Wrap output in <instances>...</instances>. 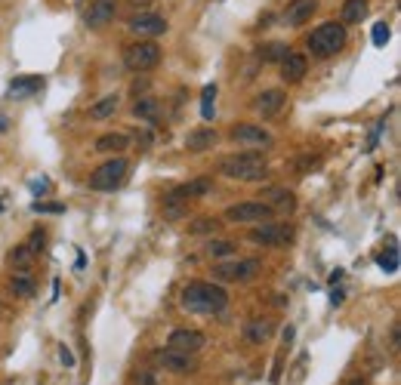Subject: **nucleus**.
<instances>
[{"mask_svg":"<svg viewBox=\"0 0 401 385\" xmlns=\"http://www.w3.org/2000/svg\"><path fill=\"white\" fill-rule=\"evenodd\" d=\"M179 305L191 314H219L229 305V293L222 284H210V281H191L182 287Z\"/></svg>","mask_w":401,"mask_h":385,"instance_id":"nucleus-1","label":"nucleus"},{"mask_svg":"<svg viewBox=\"0 0 401 385\" xmlns=\"http://www.w3.org/2000/svg\"><path fill=\"white\" fill-rule=\"evenodd\" d=\"M219 173L226 176V179H235V182H259V179H266L269 167H266V158H262L259 151H241V154L222 158Z\"/></svg>","mask_w":401,"mask_h":385,"instance_id":"nucleus-2","label":"nucleus"},{"mask_svg":"<svg viewBox=\"0 0 401 385\" xmlns=\"http://www.w3.org/2000/svg\"><path fill=\"white\" fill-rule=\"evenodd\" d=\"M308 50H312L315 59H330L337 56L339 50L346 46V25H339V22H324L308 34Z\"/></svg>","mask_w":401,"mask_h":385,"instance_id":"nucleus-3","label":"nucleus"},{"mask_svg":"<svg viewBox=\"0 0 401 385\" xmlns=\"http://www.w3.org/2000/svg\"><path fill=\"white\" fill-rule=\"evenodd\" d=\"M127 173H130V164L118 154V158L105 160L102 167L93 169V173H90V188L93 191H114V188H121V185H123Z\"/></svg>","mask_w":401,"mask_h":385,"instance_id":"nucleus-4","label":"nucleus"},{"mask_svg":"<svg viewBox=\"0 0 401 385\" xmlns=\"http://www.w3.org/2000/svg\"><path fill=\"white\" fill-rule=\"evenodd\" d=\"M161 56L164 52H161V46L154 41H139V43L123 46V65L130 71H151V68H158Z\"/></svg>","mask_w":401,"mask_h":385,"instance_id":"nucleus-5","label":"nucleus"},{"mask_svg":"<svg viewBox=\"0 0 401 385\" xmlns=\"http://www.w3.org/2000/svg\"><path fill=\"white\" fill-rule=\"evenodd\" d=\"M290 237H293V228L284 225V222H272V219L257 222L250 228V241L259 246H284V244H290Z\"/></svg>","mask_w":401,"mask_h":385,"instance_id":"nucleus-6","label":"nucleus"},{"mask_svg":"<svg viewBox=\"0 0 401 385\" xmlns=\"http://www.w3.org/2000/svg\"><path fill=\"white\" fill-rule=\"evenodd\" d=\"M259 272H262V262L259 259H238V262H229V265H216L213 268V277H216V281L247 284V281H253Z\"/></svg>","mask_w":401,"mask_h":385,"instance_id":"nucleus-7","label":"nucleus"},{"mask_svg":"<svg viewBox=\"0 0 401 385\" xmlns=\"http://www.w3.org/2000/svg\"><path fill=\"white\" fill-rule=\"evenodd\" d=\"M275 210L269 204H262V200H244V204H235V206H229L226 213H222V219L226 222H266V219H272Z\"/></svg>","mask_w":401,"mask_h":385,"instance_id":"nucleus-8","label":"nucleus"},{"mask_svg":"<svg viewBox=\"0 0 401 385\" xmlns=\"http://www.w3.org/2000/svg\"><path fill=\"white\" fill-rule=\"evenodd\" d=\"M229 139L238 145H244V148H257V151L272 145V133L257 127V123H235V127L229 130Z\"/></svg>","mask_w":401,"mask_h":385,"instance_id":"nucleus-9","label":"nucleus"},{"mask_svg":"<svg viewBox=\"0 0 401 385\" xmlns=\"http://www.w3.org/2000/svg\"><path fill=\"white\" fill-rule=\"evenodd\" d=\"M154 364L167 373H176V376H185V373H195L198 364H195V354H182V351H173V349H164L154 354Z\"/></svg>","mask_w":401,"mask_h":385,"instance_id":"nucleus-10","label":"nucleus"},{"mask_svg":"<svg viewBox=\"0 0 401 385\" xmlns=\"http://www.w3.org/2000/svg\"><path fill=\"white\" fill-rule=\"evenodd\" d=\"M204 345H207V336L200 333V330L182 327V330H173V333L167 336V349L182 351V354H198Z\"/></svg>","mask_w":401,"mask_h":385,"instance_id":"nucleus-11","label":"nucleus"},{"mask_svg":"<svg viewBox=\"0 0 401 385\" xmlns=\"http://www.w3.org/2000/svg\"><path fill=\"white\" fill-rule=\"evenodd\" d=\"M127 28L133 31V34H139V37H161L167 31V19L164 15H158V13H139V15H133V19L127 22Z\"/></svg>","mask_w":401,"mask_h":385,"instance_id":"nucleus-12","label":"nucleus"},{"mask_svg":"<svg viewBox=\"0 0 401 385\" xmlns=\"http://www.w3.org/2000/svg\"><path fill=\"white\" fill-rule=\"evenodd\" d=\"M210 191H213V179H191L179 185V188H173L164 200L173 206V204H185V200H195V197H207Z\"/></svg>","mask_w":401,"mask_h":385,"instance_id":"nucleus-13","label":"nucleus"},{"mask_svg":"<svg viewBox=\"0 0 401 385\" xmlns=\"http://www.w3.org/2000/svg\"><path fill=\"white\" fill-rule=\"evenodd\" d=\"M284 102H287V92L284 90H262L259 96L253 99V111H257L259 118H275L284 108Z\"/></svg>","mask_w":401,"mask_h":385,"instance_id":"nucleus-14","label":"nucleus"},{"mask_svg":"<svg viewBox=\"0 0 401 385\" xmlns=\"http://www.w3.org/2000/svg\"><path fill=\"white\" fill-rule=\"evenodd\" d=\"M315 10H318V0H290L281 19H284V25L299 28V25H306V22L312 19Z\"/></svg>","mask_w":401,"mask_h":385,"instance_id":"nucleus-15","label":"nucleus"},{"mask_svg":"<svg viewBox=\"0 0 401 385\" xmlns=\"http://www.w3.org/2000/svg\"><path fill=\"white\" fill-rule=\"evenodd\" d=\"M275 333V321L272 318H250L244 323V342L247 345H262V342H269Z\"/></svg>","mask_w":401,"mask_h":385,"instance_id":"nucleus-16","label":"nucleus"},{"mask_svg":"<svg viewBox=\"0 0 401 385\" xmlns=\"http://www.w3.org/2000/svg\"><path fill=\"white\" fill-rule=\"evenodd\" d=\"M308 71V59L303 56V52H287V56L281 59V77L287 83H299Z\"/></svg>","mask_w":401,"mask_h":385,"instance_id":"nucleus-17","label":"nucleus"},{"mask_svg":"<svg viewBox=\"0 0 401 385\" xmlns=\"http://www.w3.org/2000/svg\"><path fill=\"white\" fill-rule=\"evenodd\" d=\"M114 13H118L114 0H93L90 10H87V25L90 28H102V25H108V22L114 19Z\"/></svg>","mask_w":401,"mask_h":385,"instance_id":"nucleus-18","label":"nucleus"},{"mask_svg":"<svg viewBox=\"0 0 401 385\" xmlns=\"http://www.w3.org/2000/svg\"><path fill=\"white\" fill-rule=\"evenodd\" d=\"M216 142H219V133L210 130V127L191 130V133L185 136V148H189V151H207V148H213Z\"/></svg>","mask_w":401,"mask_h":385,"instance_id":"nucleus-19","label":"nucleus"},{"mask_svg":"<svg viewBox=\"0 0 401 385\" xmlns=\"http://www.w3.org/2000/svg\"><path fill=\"white\" fill-rule=\"evenodd\" d=\"M370 13V4L367 0H346L343 4V13H339V25H361Z\"/></svg>","mask_w":401,"mask_h":385,"instance_id":"nucleus-20","label":"nucleus"},{"mask_svg":"<svg viewBox=\"0 0 401 385\" xmlns=\"http://www.w3.org/2000/svg\"><path fill=\"white\" fill-rule=\"evenodd\" d=\"M41 87H43L41 77H15V80L10 83V90H6V99H28V96H34Z\"/></svg>","mask_w":401,"mask_h":385,"instance_id":"nucleus-21","label":"nucleus"},{"mask_svg":"<svg viewBox=\"0 0 401 385\" xmlns=\"http://www.w3.org/2000/svg\"><path fill=\"white\" fill-rule=\"evenodd\" d=\"M127 145H130V139L123 133H105V136L96 139V151L99 154H121Z\"/></svg>","mask_w":401,"mask_h":385,"instance_id":"nucleus-22","label":"nucleus"},{"mask_svg":"<svg viewBox=\"0 0 401 385\" xmlns=\"http://www.w3.org/2000/svg\"><path fill=\"white\" fill-rule=\"evenodd\" d=\"M133 114L139 120H149V123H158V118H161V102L154 96H142L139 102L133 105Z\"/></svg>","mask_w":401,"mask_h":385,"instance_id":"nucleus-23","label":"nucleus"},{"mask_svg":"<svg viewBox=\"0 0 401 385\" xmlns=\"http://www.w3.org/2000/svg\"><path fill=\"white\" fill-rule=\"evenodd\" d=\"M118 102H121V96L108 92V96H102L96 105H90V118H93V120H105V118H111V114L118 111Z\"/></svg>","mask_w":401,"mask_h":385,"instance_id":"nucleus-24","label":"nucleus"},{"mask_svg":"<svg viewBox=\"0 0 401 385\" xmlns=\"http://www.w3.org/2000/svg\"><path fill=\"white\" fill-rule=\"evenodd\" d=\"M262 197H269V200H262V204H269L275 213L278 210H281V213L284 210H293V195H290V191H284V188H269Z\"/></svg>","mask_w":401,"mask_h":385,"instance_id":"nucleus-25","label":"nucleus"},{"mask_svg":"<svg viewBox=\"0 0 401 385\" xmlns=\"http://www.w3.org/2000/svg\"><path fill=\"white\" fill-rule=\"evenodd\" d=\"M213 114H216V83H207L200 90V118L213 120Z\"/></svg>","mask_w":401,"mask_h":385,"instance_id":"nucleus-26","label":"nucleus"},{"mask_svg":"<svg viewBox=\"0 0 401 385\" xmlns=\"http://www.w3.org/2000/svg\"><path fill=\"white\" fill-rule=\"evenodd\" d=\"M287 52H290L287 43H278V41H275V43H262L257 56H259L262 62H281L284 56H287Z\"/></svg>","mask_w":401,"mask_h":385,"instance_id":"nucleus-27","label":"nucleus"},{"mask_svg":"<svg viewBox=\"0 0 401 385\" xmlns=\"http://www.w3.org/2000/svg\"><path fill=\"white\" fill-rule=\"evenodd\" d=\"M376 265H380L386 274H395L398 272V246H395V241H389V250L376 256Z\"/></svg>","mask_w":401,"mask_h":385,"instance_id":"nucleus-28","label":"nucleus"},{"mask_svg":"<svg viewBox=\"0 0 401 385\" xmlns=\"http://www.w3.org/2000/svg\"><path fill=\"white\" fill-rule=\"evenodd\" d=\"M10 290L15 293V296H22V299H31V296H34V281L25 277V274H15V277H10Z\"/></svg>","mask_w":401,"mask_h":385,"instance_id":"nucleus-29","label":"nucleus"},{"mask_svg":"<svg viewBox=\"0 0 401 385\" xmlns=\"http://www.w3.org/2000/svg\"><path fill=\"white\" fill-rule=\"evenodd\" d=\"M207 253H210L213 259L235 256V244H231V241H210V244H207Z\"/></svg>","mask_w":401,"mask_h":385,"instance_id":"nucleus-30","label":"nucleus"},{"mask_svg":"<svg viewBox=\"0 0 401 385\" xmlns=\"http://www.w3.org/2000/svg\"><path fill=\"white\" fill-rule=\"evenodd\" d=\"M10 265H19V268L31 265V250L28 246H15V250L10 253Z\"/></svg>","mask_w":401,"mask_h":385,"instance_id":"nucleus-31","label":"nucleus"},{"mask_svg":"<svg viewBox=\"0 0 401 385\" xmlns=\"http://www.w3.org/2000/svg\"><path fill=\"white\" fill-rule=\"evenodd\" d=\"M389 37H392L389 25H386V22H376V25H374V43L376 46H386V43H389Z\"/></svg>","mask_w":401,"mask_h":385,"instance_id":"nucleus-32","label":"nucleus"},{"mask_svg":"<svg viewBox=\"0 0 401 385\" xmlns=\"http://www.w3.org/2000/svg\"><path fill=\"white\" fill-rule=\"evenodd\" d=\"M31 210H34V213H65V206H62V204H43V200H34V204H31Z\"/></svg>","mask_w":401,"mask_h":385,"instance_id":"nucleus-33","label":"nucleus"},{"mask_svg":"<svg viewBox=\"0 0 401 385\" xmlns=\"http://www.w3.org/2000/svg\"><path fill=\"white\" fill-rule=\"evenodd\" d=\"M43 241H46V237H43V231H34V234H31V241H28L25 246H28L31 253H41V250H43Z\"/></svg>","mask_w":401,"mask_h":385,"instance_id":"nucleus-34","label":"nucleus"},{"mask_svg":"<svg viewBox=\"0 0 401 385\" xmlns=\"http://www.w3.org/2000/svg\"><path fill=\"white\" fill-rule=\"evenodd\" d=\"M216 225H219V222H216V219H207V216H204V219H198L195 225H191V231H198V234H200V231H216Z\"/></svg>","mask_w":401,"mask_h":385,"instance_id":"nucleus-35","label":"nucleus"},{"mask_svg":"<svg viewBox=\"0 0 401 385\" xmlns=\"http://www.w3.org/2000/svg\"><path fill=\"white\" fill-rule=\"evenodd\" d=\"M59 358H62V364L65 367H74V354L68 351V345H59Z\"/></svg>","mask_w":401,"mask_h":385,"instance_id":"nucleus-36","label":"nucleus"},{"mask_svg":"<svg viewBox=\"0 0 401 385\" xmlns=\"http://www.w3.org/2000/svg\"><path fill=\"white\" fill-rule=\"evenodd\" d=\"M343 296H346L343 290H334V293H330V302H334V305H339V302H343Z\"/></svg>","mask_w":401,"mask_h":385,"instance_id":"nucleus-37","label":"nucleus"},{"mask_svg":"<svg viewBox=\"0 0 401 385\" xmlns=\"http://www.w3.org/2000/svg\"><path fill=\"white\" fill-rule=\"evenodd\" d=\"M392 349H398V323L392 327Z\"/></svg>","mask_w":401,"mask_h":385,"instance_id":"nucleus-38","label":"nucleus"},{"mask_svg":"<svg viewBox=\"0 0 401 385\" xmlns=\"http://www.w3.org/2000/svg\"><path fill=\"white\" fill-rule=\"evenodd\" d=\"M130 4H133V6H149L151 0H130Z\"/></svg>","mask_w":401,"mask_h":385,"instance_id":"nucleus-39","label":"nucleus"},{"mask_svg":"<svg viewBox=\"0 0 401 385\" xmlns=\"http://www.w3.org/2000/svg\"><path fill=\"white\" fill-rule=\"evenodd\" d=\"M349 385H365V382H361V379H355V382H349Z\"/></svg>","mask_w":401,"mask_h":385,"instance_id":"nucleus-40","label":"nucleus"}]
</instances>
